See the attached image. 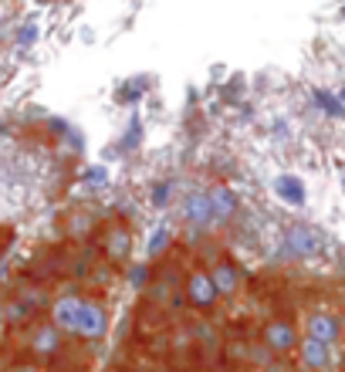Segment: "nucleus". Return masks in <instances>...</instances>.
<instances>
[{
  "instance_id": "13",
  "label": "nucleus",
  "mask_w": 345,
  "mask_h": 372,
  "mask_svg": "<svg viewBox=\"0 0 345 372\" xmlns=\"http://www.w3.org/2000/svg\"><path fill=\"white\" fill-rule=\"evenodd\" d=\"M210 197H214V210H217V223L223 220H230L237 214V197L227 190V186H214L210 190Z\"/></svg>"
},
{
  "instance_id": "2",
  "label": "nucleus",
  "mask_w": 345,
  "mask_h": 372,
  "mask_svg": "<svg viewBox=\"0 0 345 372\" xmlns=\"http://www.w3.org/2000/svg\"><path fill=\"white\" fill-rule=\"evenodd\" d=\"M284 250L291 257H315L322 250V233L308 227V223H291L284 231Z\"/></svg>"
},
{
  "instance_id": "10",
  "label": "nucleus",
  "mask_w": 345,
  "mask_h": 372,
  "mask_svg": "<svg viewBox=\"0 0 345 372\" xmlns=\"http://www.w3.org/2000/svg\"><path fill=\"white\" fill-rule=\"evenodd\" d=\"M210 278H214V284H217L220 298H234V295H237V288H240V271H237V264H234V261H220V264H214Z\"/></svg>"
},
{
  "instance_id": "12",
  "label": "nucleus",
  "mask_w": 345,
  "mask_h": 372,
  "mask_svg": "<svg viewBox=\"0 0 345 372\" xmlns=\"http://www.w3.org/2000/svg\"><path fill=\"white\" fill-rule=\"evenodd\" d=\"M274 193H278L284 203H291V207H301V203H305V186H301V180L298 176H288V173L274 180Z\"/></svg>"
},
{
  "instance_id": "3",
  "label": "nucleus",
  "mask_w": 345,
  "mask_h": 372,
  "mask_svg": "<svg viewBox=\"0 0 345 372\" xmlns=\"http://www.w3.org/2000/svg\"><path fill=\"white\" fill-rule=\"evenodd\" d=\"M183 295H187V301L193 308H200V311H210L220 301V291H217V284H214V278H210V271H189Z\"/></svg>"
},
{
  "instance_id": "8",
  "label": "nucleus",
  "mask_w": 345,
  "mask_h": 372,
  "mask_svg": "<svg viewBox=\"0 0 345 372\" xmlns=\"http://www.w3.org/2000/svg\"><path fill=\"white\" fill-rule=\"evenodd\" d=\"M102 250H105V257L115 264L129 261V254H132V237H129L126 227H109V231L102 233Z\"/></svg>"
},
{
  "instance_id": "25",
  "label": "nucleus",
  "mask_w": 345,
  "mask_h": 372,
  "mask_svg": "<svg viewBox=\"0 0 345 372\" xmlns=\"http://www.w3.org/2000/svg\"><path fill=\"white\" fill-rule=\"evenodd\" d=\"M339 98H342V102H345V92H342V95H339Z\"/></svg>"
},
{
  "instance_id": "11",
  "label": "nucleus",
  "mask_w": 345,
  "mask_h": 372,
  "mask_svg": "<svg viewBox=\"0 0 345 372\" xmlns=\"http://www.w3.org/2000/svg\"><path fill=\"white\" fill-rule=\"evenodd\" d=\"M298 356L301 362H305V369H312V372H322L325 366H329V345L325 342H318V339H305L298 345Z\"/></svg>"
},
{
  "instance_id": "21",
  "label": "nucleus",
  "mask_w": 345,
  "mask_h": 372,
  "mask_svg": "<svg viewBox=\"0 0 345 372\" xmlns=\"http://www.w3.org/2000/svg\"><path fill=\"white\" fill-rule=\"evenodd\" d=\"M197 332H200V339H214V328H206V325H200V328H197Z\"/></svg>"
},
{
  "instance_id": "18",
  "label": "nucleus",
  "mask_w": 345,
  "mask_h": 372,
  "mask_svg": "<svg viewBox=\"0 0 345 372\" xmlns=\"http://www.w3.org/2000/svg\"><path fill=\"white\" fill-rule=\"evenodd\" d=\"M85 183H95V190H98V186L109 183V173L102 170V166H92V170H85Z\"/></svg>"
},
{
  "instance_id": "23",
  "label": "nucleus",
  "mask_w": 345,
  "mask_h": 372,
  "mask_svg": "<svg viewBox=\"0 0 345 372\" xmlns=\"http://www.w3.org/2000/svg\"><path fill=\"white\" fill-rule=\"evenodd\" d=\"M234 372H254V369H234Z\"/></svg>"
},
{
  "instance_id": "4",
  "label": "nucleus",
  "mask_w": 345,
  "mask_h": 372,
  "mask_svg": "<svg viewBox=\"0 0 345 372\" xmlns=\"http://www.w3.org/2000/svg\"><path fill=\"white\" fill-rule=\"evenodd\" d=\"M109 328V315L102 305H95L88 298H81V308H78V322H75V335L81 339H102Z\"/></svg>"
},
{
  "instance_id": "26",
  "label": "nucleus",
  "mask_w": 345,
  "mask_h": 372,
  "mask_svg": "<svg viewBox=\"0 0 345 372\" xmlns=\"http://www.w3.org/2000/svg\"><path fill=\"white\" fill-rule=\"evenodd\" d=\"M342 372H345V366H342Z\"/></svg>"
},
{
  "instance_id": "7",
  "label": "nucleus",
  "mask_w": 345,
  "mask_h": 372,
  "mask_svg": "<svg viewBox=\"0 0 345 372\" xmlns=\"http://www.w3.org/2000/svg\"><path fill=\"white\" fill-rule=\"evenodd\" d=\"M305 332H308V339H318L332 345V342H339L342 335V325H339V318L329 315V311H312L308 318H305Z\"/></svg>"
},
{
  "instance_id": "1",
  "label": "nucleus",
  "mask_w": 345,
  "mask_h": 372,
  "mask_svg": "<svg viewBox=\"0 0 345 372\" xmlns=\"http://www.w3.org/2000/svg\"><path fill=\"white\" fill-rule=\"evenodd\" d=\"M261 339H264V349L271 356H291V352H298V328L295 322H288V318H271L264 328H261Z\"/></svg>"
},
{
  "instance_id": "9",
  "label": "nucleus",
  "mask_w": 345,
  "mask_h": 372,
  "mask_svg": "<svg viewBox=\"0 0 345 372\" xmlns=\"http://www.w3.org/2000/svg\"><path fill=\"white\" fill-rule=\"evenodd\" d=\"M78 308H81V298L78 295H62L51 308V322L62 328V332H71L75 335V322H78Z\"/></svg>"
},
{
  "instance_id": "14",
  "label": "nucleus",
  "mask_w": 345,
  "mask_h": 372,
  "mask_svg": "<svg viewBox=\"0 0 345 372\" xmlns=\"http://www.w3.org/2000/svg\"><path fill=\"white\" fill-rule=\"evenodd\" d=\"M315 105L325 112V115H332V119H342L345 115V102L339 98V95L325 92V88H315Z\"/></svg>"
},
{
  "instance_id": "22",
  "label": "nucleus",
  "mask_w": 345,
  "mask_h": 372,
  "mask_svg": "<svg viewBox=\"0 0 345 372\" xmlns=\"http://www.w3.org/2000/svg\"><path fill=\"white\" fill-rule=\"evenodd\" d=\"M14 372H41V369H37V366H17Z\"/></svg>"
},
{
  "instance_id": "16",
  "label": "nucleus",
  "mask_w": 345,
  "mask_h": 372,
  "mask_svg": "<svg viewBox=\"0 0 345 372\" xmlns=\"http://www.w3.org/2000/svg\"><path fill=\"white\" fill-rule=\"evenodd\" d=\"M146 281H149V267H146V264H136V267L129 271V284L139 291V288H146Z\"/></svg>"
},
{
  "instance_id": "20",
  "label": "nucleus",
  "mask_w": 345,
  "mask_h": 372,
  "mask_svg": "<svg viewBox=\"0 0 345 372\" xmlns=\"http://www.w3.org/2000/svg\"><path fill=\"white\" fill-rule=\"evenodd\" d=\"M34 37H37V28H34V24H24V31L17 34V41H21L24 47H28V45H34Z\"/></svg>"
},
{
  "instance_id": "17",
  "label": "nucleus",
  "mask_w": 345,
  "mask_h": 372,
  "mask_svg": "<svg viewBox=\"0 0 345 372\" xmlns=\"http://www.w3.org/2000/svg\"><path fill=\"white\" fill-rule=\"evenodd\" d=\"M227 349H230V352H227L230 359H240V362H251V345H247V342H230Z\"/></svg>"
},
{
  "instance_id": "19",
  "label": "nucleus",
  "mask_w": 345,
  "mask_h": 372,
  "mask_svg": "<svg viewBox=\"0 0 345 372\" xmlns=\"http://www.w3.org/2000/svg\"><path fill=\"white\" fill-rule=\"evenodd\" d=\"M166 200H170V183H156V186H153V203L163 207Z\"/></svg>"
},
{
  "instance_id": "24",
  "label": "nucleus",
  "mask_w": 345,
  "mask_h": 372,
  "mask_svg": "<svg viewBox=\"0 0 345 372\" xmlns=\"http://www.w3.org/2000/svg\"><path fill=\"white\" fill-rule=\"evenodd\" d=\"M0 136H4V122H0Z\"/></svg>"
},
{
  "instance_id": "5",
  "label": "nucleus",
  "mask_w": 345,
  "mask_h": 372,
  "mask_svg": "<svg viewBox=\"0 0 345 372\" xmlns=\"http://www.w3.org/2000/svg\"><path fill=\"white\" fill-rule=\"evenodd\" d=\"M183 217L189 223H197V227H210V223H217V210H214V197H210V190L204 193H189L187 200H183Z\"/></svg>"
},
{
  "instance_id": "6",
  "label": "nucleus",
  "mask_w": 345,
  "mask_h": 372,
  "mask_svg": "<svg viewBox=\"0 0 345 372\" xmlns=\"http://www.w3.org/2000/svg\"><path fill=\"white\" fill-rule=\"evenodd\" d=\"M62 352V328L54 322H45L31 332V356L37 359H54Z\"/></svg>"
},
{
  "instance_id": "15",
  "label": "nucleus",
  "mask_w": 345,
  "mask_h": 372,
  "mask_svg": "<svg viewBox=\"0 0 345 372\" xmlns=\"http://www.w3.org/2000/svg\"><path fill=\"white\" fill-rule=\"evenodd\" d=\"M166 248H170V227H156V231L149 233L146 250H149V257H156V254H163Z\"/></svg>"
}]
</instances>
